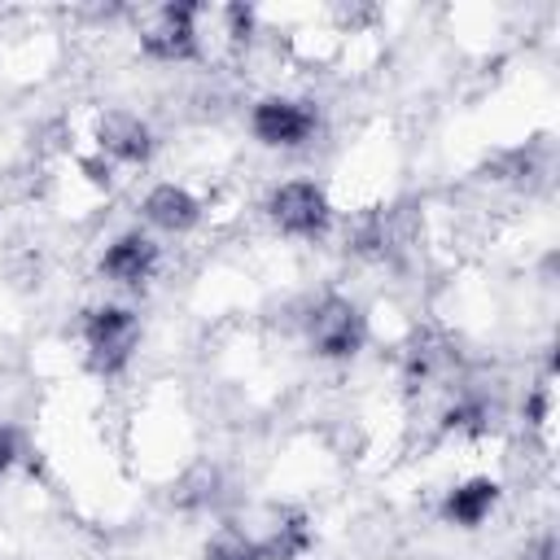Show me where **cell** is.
<instances>
[{
  "mask_svg": "<svg viewBox=\"0 0 560 560\" xmlns=\"http://www.w3.org/2000/svg\"><path fill=\"white\" fill-rule=\"evenodd\" d=\"M267 210H271V219H276L284 232H293V236H315V232H324V223H328V201H324V192H319L315 184H306V179L280 184V188L271 192Z\"/></svg>",
  "mask_w": 560,
  "mask_h": 560,
  "instance_id": "cell-3",
  "label": "cell"
},
{
  "mask_svg": "<svg viewBox=\"0 0 560 560\" xmlns=\"http://www.w3.org/2000/svg\"><path fill=\"white\" fill-rule=\"evenodd\" d=\"M494 503H499V486H494L490 477H477V481L455 486V490L446 494L442 512H446V521H451V525L472 529V525H481V521L490 516V508H494Z\"/></svg>",
  "mask_w": 560,
  "mask_h": 560,
  "instance_id": "cell-7",
  "label": "cell"
},
{
  "mask_svg": "<svg viewBox=\"0 0 560 560\" xmlns=\"http://www.w3.org/2000/svg\"><path fill=\"white\" fill-rule=\"evenodd\" d=\"M144 214H149V223H158L166 232H184V228L197 223V201L184 188H175V184H158L144 197Z\"/></svg>",
  "mask_w": 560,
  "mask_h": 560,
  "instance_id": "cell-9",
  "label": "cell"
},
{
  "mask_svg": "<svg viewBox=\"0 0 560 560\" xmlns=\"http://www.w3.org/2000/svg\"><path fill=\"white\" fill-rule=\"evenodd\" d=\"M101 149L122 158V162H144L153 140H149V127L136 118V114H105L101 122Z\"/></svg>",
  "mask_w": 560,
  "mask_h": 560,
  "instance_id": "cell-8",
  "label": "cell"
},
{
  "mask_svg": "<svg viewBox=\"0 0 560 560\" xmlns=\"http://www.w3.org/2000/svg\"><path fill=\"white\" fill-rule=\"evenodd\" d=\"M192 18H197L192 4H166V9L153 18V26L144 31V52H149V57H162V61L188 57V52L197 48Z\"/></svg>",
  "mask_w": 560,
  "mask_h": 560,
  "instance_id": "cell-5",
  "label": "cell"
},
{
  "mask_svg": "<svg viewBox=\"0 0 560 560\" xmlns=\"http://www.w3.org/2000/svg\"><path fill=\"white\" fill-rule=\"evenodd\" d=\"M83 337H88V350H92L96 368L118 372V368L131 359L136 341H140V324H136V315L122 311V306H101V311H92Z\"/></svg>",
  "mask_w": 560,
  "mask_h": 560,
  "instance_id": "cell-2",
  "label": "cell"
},
{
  "mask_svg": "<svg viewBox=\"0 0 560 560\" xmlns=\"http://www.w3.org/2000/svg\"><path fill=\"white\" fill-rule=\"evenodd\" d=\"M311 346L324 359H350L363 346V315L346 298H324L311 311Z\"/></svg>",
  "mask_w": 560,
  "mask_h": 560,
  "instance_id": "cell-1",
  "label": "cell"
},
{
  "mask_svg": "<svg viewBox=\"0 0 560 560\" xmlns=\"http://www.w3.org/2000/svg\"><path fill=\"white\" fill-rule=\"evenodd\" d=\"M249 127H254V136L262 144H302L315 131V114L306 105H298V101L271 96V101H258L254 105Z\"/></svg>",
  "mask_w": 560,
  "mask_h": 560,
  "instance_id": "cell-4",
  "label": "cell"
},
{
  "mask_svg": "<svg viewBox=\"0 0 560 560\" xmlns=\"http://www.w3.org/2000/svg\"><path fill=\"white\" fill-rule=\"evenodd\" d=\"M9 464H13V438L0 429V477L9 472Z\"/></svg>",
  "mask_w": 560,
  "mask_h": 560,
  "instance_id": "cell-10",
  "label": "cell"
},
{
  "mask_svg": "<svg viewBox=\"0 0 560 560\" xmlns=\"http://www.w3.org/2000/svg\"><path fill=\"white\" fill-rule=\"evenodd\" d=\"M153 262H158V245H153L149 236H140V232L118 236V241L105 249V258H101L105 276H114V280H122V284L144 280V276L153 271Z\"/></svg>",
  "mask_w": 560,
  "mask_h": 560,
  "instance_id": "cell-6",
  "label": "cell"
}]
</instances>
